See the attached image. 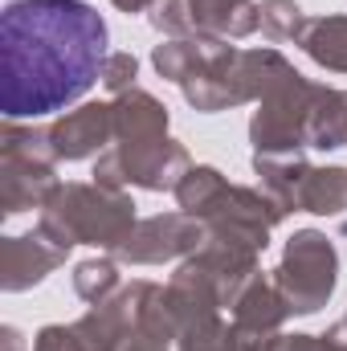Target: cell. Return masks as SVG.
Here are the masks:
<instances>
[{
    "instance_id": "cell-20",
    "label": "cell",
    "mask_w": 347,
    "mask_h": 351,
    "mask_svg": "<svg viewBox=\"0 0 347 351\" xmlns=\"http://www.w3.org/2000/svg\"><path fill=\"white\" fill-rule=\"evenodd\" d=\"M4 351H25V343H21V335H16L12 327H4Z\"/></svg>"
},
{
    "instance_id": "cell-13",
    "label": "cell",
    "mask_w": 347,
    "mask_h": 351,
    "mask_svg": "<svg viewBox=\"0 0 347 351\" xmlns=\"http://www.w3.org/2000/svg\"><path fill=\"white\" fill-rule=\"evenodd\" d=\"M258 12H261L258 29L270 41H290V37H302V29H307V16L294 0H261Z\"/></svg>"
},
{
    "instance_id": "cell-14",
    "label": "cell",
    "mask_w": 347,
    "mask_h": 351,
    "mask_svg": "<svg viewBox=\"0 0 347 351\" xmlns=\"http://www.w3.org/2000/svg\"><path fill=\"white\" fill-rule=\"evenodd\" d=\"M115 286H119V274H115V262H106V258L82 262L78 274H74V290H78V298H86L90 306L102 302V298H110Z\"/></svg>"
},
{
    "instance_id": "cell-18",
    "label": "cell",
    "mask_w": 347,
    "mask_h": 351,
    "mask_svg": "<svg viewBox=\"0 0 347 351\" xmlns=\"http://www.w3.org/2000/svg\"><path fill=\"white\" fill-rule=\"evenodd\" d=\"M265 351H339L327 335L315 339V335H274Z\"/></svg>"
},
{
    "instance_id": "cell-16",
    "label": "cell",
    "mask_w": 347,
    "mask_h": 351,
    "mask_svg": "<svg viewBox=\"0 0 347 351\" xmlns=\"http://www.w3.org/2000/svg\"><path fill=\"white\" fill-rule=\"evenodd\" d=\"M135 70H139V62L131 53H110L106 66H102V82H106L110 94H127L131 82H135Z\"/></svg>"
},
{
    "instance_id": "cell-5",
    "label": "cell",
    "mask_w": 347,
    "mask_h": 351,
    "mask_svg": "<svg viewBox=\"0 0 347 351\" xmlns=\"http://www.w3.org/2000/svg\"><path fill=\"white\" fill-rule=\"evenodd\" d=\"M0 208L4 217H16L25 208H41L53 192H58V180H53V147H49V131H21L16 123H4V135H0Z\"/></svg>"
},
{
    "instance_id": "cell-1",
    "label": "cell",
    "mask_w": 347,
    "mask_h": 351,
    "mask_svg": "<svg viewBox=\"0 0 347 351\" xmlns=\"http://www.w3.org/2000/svg\"><path fill=\"white\" fill-rule=\"evenodd\" d=\"M106 66V21L82 0H12L0 12V110L8 123L78 102Z\"/></svg>"
},
{
    "instance_id": "cell-12",
    "label": "cell",
    "mask_w": 347,
    "mask_h": 351,
    "mask_svg": "<svg viewBox=\"0 0 347 351\" xmlns=\"http://www.w3.org/2000/svg\"><path fill=\"white\" fill-rule=\"evenodd\" d=\"M298 41L319 66L347 74V16H315V21H307Z\"/></svg>"
},
{
    "instance_id": "cell-11",
    "label": "cell",
    "mask_w": 347,
    "mask_h": 351,
    "mask_svg": "<svg viewBox=\"0 0 347 351\" xmlns=\"http://www.w3.org/2000/svg\"><path fill=\"white\" fill-rule=\"evenodd\" d=\"M188 12L204 37H246L261 25L254 0H188Z\"/></svg>"
},
{
    "instance_id": "cell-8",
    "label": "cell",
    "mask_w": 347,
    "mask_h": 351,
    "mask_svg": "<svg viewBox=\"0 0 347 351\" xmlns=\"http://www.w3.org/2000/svg\"><path fill=\"white\" fill-rule=\"evenodd\" d=\"M204 241V225L196 217H152V221H139L131 229V237L119 245V258L127 262H168L180 254H192L200 250Z\"/></svg>"
},
{
    "instance_id": "cell-10",
    "label": "cell",
    "mask_w": 347,
    "mask_h": 351,
    "mask_svg": "<svg viewBox=\"0 0 347 351\" xmlns=\"http://www.w3.org/2000/svg\"><path fill=\"white\" fill-rule=\"evenodd\" d=\"M70 250L53 245L41 229L29 237H4V290H29L37 286L49 269L66 262Z\"/></svg>"
},
{
    "instance_id": "cell-15",
    "label": "cell",
    "mask_w": 347,
    "mask_h": 351,
    "mask_svg": "<svg viewBox=\"0 0 347 351\" xmlns=\"http://www.w3.org/2000/svg\"><path fill=\"white\" fill-rule=\"evenodd\" d=\"M152 25H156V29H164V33H176V37L196 33L192 12L184 8V0H160V4L152 8Z\"/></svg>"
},
{
    "instance_id": "cell-7",
    "label": "cell",
    "mask_w": 347,
    "mask_h": 351,
    "mask_svg": "<svg viewBox=\"0 0 347 351\" xmlns=\"http://www.w3.org/2000/svg\"><path fill=\"white\" fill-rule=\"evenodd\" d=\"M311 102H315V86L298 70H286L261 94V110L254 114V127H250L258 156H298L307 147Z\"/></svg>"
},
{
    "instance_id": "cell-9",
    "label": "cell",
    "mask_w": 347,
    "mask_h": 351,
    "mask_svg": "<svg viewBox=\"0 0 347 351\" xmlns=\"http://www.w3.org/2000/svg\"><path fill=\"white\" fill-rule=\"evenodd\" d=\"M115 139V102H86L49 127V147L58 160H86Z\"/></svg>"
},
{
    "instance_id": "cell-19",
    "label": "cell",
    "mask_w": 347,
    "mask_h": 351,
    "mask_svg": "<svg viewBox=\"0 0 347 351\" xmlns=\"http://www.w3.org/2000/svg\"><path fill=\"white\" fill-rule=\"evenodd\" d=\"M110 4H119L123 12H143V8H156L160 0H110Z\"/></svg>"
},
{
    "instance_id": "cell-4",
    "label": "cell",
    "mask_w": 347,
    "mask_h": 351,
    "mask_svg": "<svg viewBox=\"0 0 347 351\" xmlns=\"http://www.w3.org/2000/svg\"><path fill=\"white\" fill-rule=\"evenodd\" d=\"M53 245H98L119 250L135 229V204L119 188L106 184H58V192L41 204L37 225Z\"/></svg>"
},
{
    "instance_id": "cell-2",
    "label": "cell",
    "mask_w": 347,
    "mask_h": 351,
    "mask_svg": "<svg viewBox=\"0 0 347 351\" xmlns=\"http://www.w3.org/2000/svg\"><path fill=\"white\" fill-rule=\"evenodd\" d=\"M115 147L98 160V184L123 188H176L184 180L188 156L168 139V110L147 90H127L115 98Z\"/></svg>"
},
{
    "instance_id": "cell-3",
    "label": "cell",
    "mask_w": 347,
    "mask_h": 351,
    "mask_svg": "<svg viewBox=\"0 0 347 351\" xmlns=\"http://www.w3.org/2000/svg\"><path fill=\"white\" fill-rule=\"evenodd\" d=\"M180 208L213 229L221 241H241L250 250H265L270 229L282 221V204L265 200L250 188L229 184L217 168H188L176 184Z\"/></svg>"
},
{
    "instance_id": "cell-6",
    "label": "cell",
    "mask_w": 347,
    "mask_h": 351,
    "mask_svg": "<svg viewBox=\"0 0 347 351\" xmlns=\"http://www.w3.org/2000/svg\"><path fill=\"white\" fill-rule=\"evenodd\" d=\"M335 269H339L335 250H331V241L323 233H315V229L294 233L290 245H286L282 265L274 269V286L286 298V311L315 315L335 290Z\"/></svg>"
},
{
    "instance_id": "cell-17",
    "label": "cell",
    "mask_w": 347,
    "mask_h": 351,
    "mask_svg": "<svg viewBox=\"0 0 347 351\" xmlns=\"http://www.w3.org/2000/svg\"><path fill=\"white\" fill-rule=\"evenodd\" d=\"M33 351H90L86 339L78 335V327H45L37 335Z\"/></svg>"
}]
</instances>
